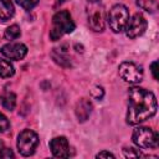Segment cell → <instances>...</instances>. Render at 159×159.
Listing matches in <instances>:
<instances>
[{
  "mask_svg": "<svg viewBox=\"0 0 159 159\" xmlns=\"http://www.w3.org/2000/svg\"><path fill=\"white\" fill-rule=\"evenodd\" d=\"M96 158H114V155H113L112 153H109V152L102 150V152H99V153L96 155Z\"/></svg>",
  "mask_w": 159,
  "mask_h": 159,
  "instance_id": "cb8c5ba5",
  "label": "cell"
},
{
  "mask_svg": "<svg viewBox=\"0 0 159 159\" xmlns=\"http://www.w3.org/2000/svg\"><path fill=\"white\" fill-rule=\"evenodd\" d=\"M133 143L143 149H149V148H157L159 139H158V133L152 130L148 127H139L135 128L132 135Z\"/></svg>",
  "mask_w": 159,
  "mask_h": 159,
  "instance_id": "277c9868",
  "label": "cell"
},
{
  "mask_svg": "<svg viewBox=\"0 0 159 159\" xmlns=\"http://www.w3.org/2000/svg\"><path fill=\"white\" fill-rule=\"evenodd\" d=\"M123 153H124V157H125V158L140 157V155H142L139 152H137V150H135V149H133V148H124V149H123Z\"/></svg>",
  "mask_w": 159,
  "mask_h": 159,
  "instance_id": "44dd1931",
  "label": "cell"
},
{
  "mask_svg": "<svg viewBox=\"0 0 159 159\" xmlns=\"http://www.w3.org/2000/svg\"><path fill=\"white\" fill-rule=\"evenodd\" d=\"M119 76L129 83H139L143 80V70L133 62H122L119 65Z\"/></svg>",
  "mask_w": 159,
  "mask_h": 159,
  "instance_id": "8992f818",
  "label": "cell"
},
{
  "mask_svg": "<svg viewBox=\"0 0 159 159\" xmlns=\"http://www.w3.org/2000/svg\"><path fill=\"white\" fill-rule=\"evenodd\" d=\"M0 52L2 56H5L9 60H22L27 53V47L21 42H10L4 45L0 48Z\"/></svg>",
  "mask_w": 159,
  "mask_h": 159,
  "instance_id": "ba28073f",
  "label": "cell"
},
{
  "mask_svg": "<svg viewBox=\"0 0 159 159\" xmlns=\"http://www.w3.org/2000/svg\"><path fill=\"white\" fill-rule=\"evenodd\" d=\"M0 158H14V153L10 148H2L0 150Z\"/></svg>",
  "mask_w": 159,
  "mask_h": 159,
  "instance_id": "7402d4cb",
  "label": "cell"
},
{
  "mask_svg": "<svg viewBox=\"0 0 159 159\" xmlns=\"http://www.w3.org/2000/svg\"><path fill=\"white\" fill-rule=\"evenodd\" d=\"M39 144V135L31 130L25 129L17 137V150L24 157H30L35 153V149Z\"/></svg>",
  "mask_w": 159,
  "mask_h": 159,
  "instance_id": "5b68a950",
  "label": "cell"
},
{
  "mask_svg": "<svg viewBox=\"0 0 159 159\" xmlns=\"http://www.w3.org/2000/svg\"><path fill=\"white\" fill-rule=\"evenodd\" d=\"M52 58L55 60L56 63L61 65L62 67H70V66H71L70 58L65 55V52L60 51V48H55V50L52 51Z\"/></svg>",
  "mask_w": 159,
  "mask_h": 159,
  "instance_id": "9a60e30c",
  "label": "cell"
},
{
  "mask_svg": "<svg viewBox=\"0 0 159 159\" xmlns=\"http://www.w3.org/2000/svg\"><path fill=\"white\" fill-rule=\"evenodd\" d=\"M89 94L96 99H102L103 96H104V89L101 86H93L89 91Z\"/></svg>",
  "mask_w": 159,
  "mask_h": 159,
  "instance_id": "d6986e66",
  "label": "cell"
},
{
  "mask_svg": "<svg viewBox=\"0 0 159 159\" xmlns=\"http://www.w3.org/2000/svg\"><path fill=\"white\" fill-rule=\"evenodd\" d=\"M147 26H148V22L145 17L142 14H135L128 20V24L124 30L129 39H135L145 32Z\"/></svg>",
  "mask_w": 159,
  "mask_h": 159,
  "instance_id": "52a82bcc",
  "label": "cell"
},
{
  "mask_svg": "<svg viewBox=\"0 0 159 159\" xmlns=\"http://www.w3.org/2000/svg\"><path fill=\"white\" fill-rule=\"evenodd\" d=\"M101 0H88V2H91V4H97V2H99Z\"/></svg>",
  "mask_w": 159,
  "mask_h": 159,
  "instance_id": "484cf974",
  "label": "cell"
},
{
  "mask_svg": "<svg viewBox=\"0 0 159 159\" xmlns=\"http://www.w3.org/2000/svg\"><path fill=\"white\" fill-rule=\"evenodd\" d=\"M14 73H15V70L12 63L9 60L0 58V77L7 78V77H11Z\"/></svg>",
  "mask_w": 159,
  "mask_h": 159,
  "instance_id": "5bb4252c",
  "label": "cell"
},
{
  "mask_svg": "<svg viewBox=\"0 0 159 159\" xmlns=\"http://www.w3.org/2000/svg\"><path fill=\"white\" fill-rule=\"evenodd\" d=\"M21 35V31H20V27L17 25H11L9 26L5 32H4V37L5 40H9V41H12V40H16L17 37H20Z\"/></svg>",
  "mask_w": 159,
  "mask_h": 159,
  "instance_id": "e0dca14e",
  "label": "cell"
},
{
  "mask_svg": "<svg viewBox=\"0 0 159 159\" xmlns=\"http://www.w3.org/2000/svg\"><path fill=\"white\" fill-rule=\"evenodd\" d=\"M4 148V143H2V140H0V150Z\"/></svg>",
  "mask_w": 159,
  "mask_h": 159,
  "instance_id": "4316f807",
  "label": "cell"
},
{
  "mask_svg": "<svg viewBox=\"0 0 159 159\" xmlns=\"http://www.w3.org/2000/svg\"><path fill=\"white\" fill-rule=\"evenodd\" d=\"M157 99L153 92L142 88L132 87L129 88V103L127 113V123L130 125H137L157 113Z\"/></svg>",
  "mask_w": 159,
  "mask_h": 159,
  "instance_id": "6da1fadb",
  "label": "cell"
},
{
  "mask_svg": "<svg viewBox=\"0 0 159 159\" xmlns=\"http://www.w3.org/2000/svg\"><path fill=\"white\" fill-rule=\"evenodd\" d=\"M88 25L96 32H101L104 30L106 12H104V9L102 6H94L91 10V12L88 14Z\"/></svg>",
  "mask_w": 159,
  "mask_h": 159,
  "instance_id": "9c48e42d",
  "label": "cell"
},
{
  "mask_svg": "<svg viewBox=\"0 0 159 159\" xmlns=\"http://www.w3.org/2000/svg\"><path fill=\"white\" fill-rule=\"evenodd\" d=\"M137 5L147 12H155L158 10L159 0H137Z\"/></svg>",
  "mask_w": 159,
  "mask_h": 159,
  "instance_id": "2e32d148",
  "label": "cell"
},
{
  "mask_svg": "<svg viewBox=\"0 0 159 159\" xmlns=\"http://www.w3.org/2000/svg\"><path fill=\"white\" fill-rule=\"evenodd\" d=\"M14 14L15 9L11 0H0V20L7 21L14 16Z\"/></svg>",
  "mask_w": 159,
  "mask_h": 159,
  "instance_id": "7c38bea8",
  "label": "cell"
},
{
  "mask_svg": "<svg viewBox=\"0 0 159 159\" xmlns=\"http://www.w3.org/2000/svg\"><path fill=\"white\" fill-rule=\"evenodd\" d=\"M106 20L108 21V25L113 32H122L128 24L129 11L123 4H116L111 7Z\"/></svg>",
  "mask_w": 159,
  "mask_h": 159,
  "instance_id": "3957f363",
  "label": "cell"
},
{
  "mask_svg": "<svg viewBox=\"0 0 159 159\" xmlns=\"http://www.w3.org/2000/svg\"><path fill=\"white\" fill-rule=\"evenodd\" d=\"M75 47L77 48V51H78V52H82V51H83V46H82V45H80V46H78V43H76V45H75Z\"/></svg>",
  "mask_w": 159,
  "mask_h": 159,
  "instance_id": "d4e9b609",
  "label": "cell"
},
{
  "mask_svg": "<svg viewBox=\"0 0 159 159\" xmlns=\"http://www.w3.org/2000/svg\"><path fill=\"white\" fill-rule=\"evenodd\" d=\"M9 128H10V123H9V119L6 118V116H4V114L0 112V133H4V132H6Z\"/></svg>",
  "mask_w": 159,
  "mask_h": 159,
  "instance_id": "ffe728a7",
  "label": "cell"
},
{
  "mask_svg": "<svg viewBox=\"0 0 159 159\" xmlns=\"http://www.w3.org/2000/svg\"><path fill=\"white\" fill-rule=\"evenodd\" d=\"M14 1L17 5H20L22 9H25V10H31L39 2V0H14Z\"/></svg>",
  "mask_w": 159,
  "mask_h": 159,
  "instance_id": "ac0fdd59",
  "label": "cell"
},
{
  "mask_svg": "<svg viewBox=\"0 0 159 159\" xmlns=\"http://www.w3.org/2000/svg\"><path fill=\"white\" fill-rule=\"evenodd\" d=\"M0 102L5 109L12 111L16 106V94L14 92H4L0 96Z\"/></svg>",
  "mask_w": 159,
  "mask_h": 159,
  "instance_id": "4fadbf2b",
  "label": "cell"
},
{
  "mask_svg": "<svg viewBox=\"0 0 159 159\" xmlns=\"http://www.w3.org/2000/svg\"><path fill=\"white\" fill-rule=\"evenodd\" d=\"M50 149L52 155L56 158H68L70 157V144L65 137H56L50 142Z\"/></svg>",
  "mask_w": 159,
  "mask_h": 159,
  "instance_id": "30bf717a",
  "label": "cell"
},
{
  "mask_svg": "<svg viewBox=\"0 0 159 159\" xmlns=\"http://www.w3.org/2000/svg\"><path fill=\"white\" fill-rule=\"evenodd\" d=\"M92 102L87 98H81L77 103H76V107H75V113H76V117L80 122H86L91 113H92Z\"/></svg>",
  "mask_w": 159,
  "mask_h": 159,
  "instance_id": "8fae6325",
  "label": "cell"
},
{
  "mask_svg": "<svg viewBox=\"0 0 159 159\" xmlns=\"http://www.w3.org/2000/svg\"><path fill=\"white\" fill-rule=\"evenodd\" d=\"M76 25L68 11L61 10L56 12L52 17V27L50 30V39L52 41H57L65 34H70L75 30Z\"/></svg>",
  "mask_w": 159,
  "mask_h": 159,
  "instance_id": "7a4b0ae2",
  "label": "cell"
},
{
  "mask_svg": "<svg viewBox=\"0 0 159 159\" xmlns=\"http://www.w3.org/2000/svg\"><path fill=\"white\" fill-rule=\"evenodd\" d=\"M150 71H152V75H153L154 80L158 81L159 76H158V62H157V61H154V62L150 65Z\"/></svg>",
  "mask_w": 159,
  "mask_h": 159,
  "instance_id": "603a6c76",
  "label": "cell"
}]
</instances>
